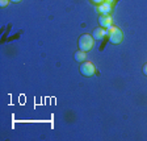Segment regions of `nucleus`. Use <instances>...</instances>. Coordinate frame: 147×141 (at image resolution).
Masks as SVG:
<instances>
[{"instance_id": "1", "label": "nucleus", "mask_w": 147, "mask_h": 141, "mask_svg": "<svg viewBox=\"0 0 147 141\" xmlns=\"http://www.w3.org/2000/svg\"><path fill=\"white\" fill-rule=\"evenodd\" d=\"M93 41H95V38L91 34H82L79 37V41H78L79 50H83V52H86V53L89 52L93 48Z\"/></svg>"}, {"instance_id": "2", "label": "nucleus", "mask_w": 147, "mask_h": 141, "mask_svg": "<svg viewBox=\"0 0 147 141\" xmlns=\"http://www.w3.org/2000/svg\"><path fill=\"white\" fill-rule=\"evenodd\" d=\"M108 36H109V42L113 44V45H118V44H121V41H122V38H123L121 29L117 28V27L108 28Z\"/></svg>"}, {"instance_id": "3", "label": "nucleus", "mask_w": 147, "mask_h": 141, "mask_svg": "<svg viewBox=\"0 0 147 141\" xmlns=\"http://www.w3.org/2000/svg\"><path fill=\"white\" fill-rule=\"evenodd\" d=\"M80 74H82L83 77H92L93 74H95V66L92 62H86L80 65Z\"/></svg>"}, {"instance_id": "4", "label": "nucleus", "mask_w": 147, "mask_h": 141, "mask_svg": "<svg viewBox=\"0 0 147 141\" xmlns=\"http://www.w3.org/2000/svg\"><path fill=\"white\" fill-rule=\"evenodd\" d=\"M107 34H108V29H105V28H102V27L96 28V29H93V32H92V37L97 41L102 40Z\"/></svg>"}, {"instance_id": "5", "label": "nucleus", "mask_w": 147, "mask_h": 141, "mask_svg": "<svg viewBox=\"0 0 147 141\" xmlns=\"http://www.w3.org/2000/svg\"><path fill=\"white\" fill-rule=\"evenodd\" d=\"M98 24H100V27L108 29V28L112 27V17H110L109 15H100V17H98Z\"/></svg>"}, {"instance_id": "6", "label": "nucleus", "mask_w": 147, "mask_h": 141, "mask_svg": "<svg viewBox=\"0 0 147 141\" xmlns=\"http://www.w3.org/2000/svg\"><path fill=\"white\" fill-rule=\"evenodd\" d=\"M97 12L100 13V15H109V13L112 12V4L104 1L102 4L97 5Z\"/></svg>"}, {"instance_id": "7", "label": "nucleus", "mask_w": 147, "mask_h": 141, "mask_svg": "<svg viewBox=\"0 0 147 141\" xmlns=\"http://www.w3.org/2000/svg\"><path fill=\"white\" fill-rule=\"evenodd\" d=\"M86 57H87V53L83 52V50H78V52H75V54H74V58H75L76 62H84L86 61Z\"/></svg>"}, {"instance_id": "8", "label": "nucleus", "mask_w": 147, "mask_h": 141, "mask_svg": "<svg viewBox=\"0 0 147 141\" xmlns=\"http://www.w3.org/2000/svg\"><path fill=\"white\" fill-rule=\"evenodd\" d=\"M105 0H92V3L96 4V5H100V4H102Z\"/></svg>"}, {"instance_id": "9", "label": "nucleus", "mask_w": 147, "mask_h": 141, "mask_svg": "<svg viewBox=\"0 0 147 141\" xmlns=\"http://www.w3.org/2000/svg\"><path fill=\"white\" fill-rule=\"evenodd\" d=\"M9 1H11V0H0V5H1V7H5L7 4L9 3Z\"/></svg>"}, {"instance_id": "10", "label": "nucleus", "mask_w": 147, "mask_h": 141, "mask_svg": "<svg viewBox=\"0 0 147 141\" xmlns=\"http://www.w3.org/2000/svg\"><path fill=\"white\" fill-rule=\"evenodd\" d=\"M143 74L147 75V63H144V66H143Z\"/></svg>"}, {"instance_id": "11", "label": "nucleus", "mask_w": 147, "mask_h": 141, "mask_svg": "<svg viewBox=\"0 0 147 141\" xmlns=\"http://www.w3.org/2000/svg\"><path fill=\"white\" fill-rule=\"evenodd\" d=\"M12 3H18V1H21V0H11Z\"/></svg>"}, {"instance_id": "12", "label": "nucleus", "mask_w": 147, "mask_h": 141, "mask_svg": "<svg viewBox=\"0 0 147 141\" xmlns=\"http://www.w3.org/2000/svg\"><path fill=\"white\" fill-rule=\"evenodd\" d=\"M105 1H107V3H110V4L113 3V0H105Z\"/></svg>"}]
</instances>
